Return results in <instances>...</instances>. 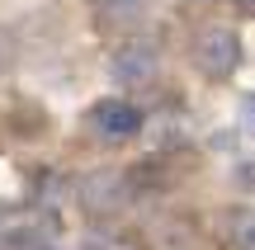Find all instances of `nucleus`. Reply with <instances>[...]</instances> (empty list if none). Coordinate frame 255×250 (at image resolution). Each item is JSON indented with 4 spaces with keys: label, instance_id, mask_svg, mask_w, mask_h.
<instances>
[{
    "label": "nucleus",
    "instance_id": "obj_1",
    "mask_svg": "<svg viewBox=\"0 0 255 250\" xmlns=\"http://www.w3.org/2000/svg\"><path fill=\"white\" fill-rule=\"evenodd\" d=\"M76 203L90 222H109L132 203V175L119 166H95L76 179Z\"/></svg>",
    "mask_w": 255,
    "mask_h": 250
},
{
    "label": "nucleus",
    "instance_id": "obj_5",
    "mask_svg": "<svg viewBox=\"0 0 255 250\" xmlns=\"http://www.w3.org/2000/svg\"><path fill=\"white\" fill-rule=\"evenodd\" d=\"M151 0H95V28L104 38H128L142 28Z\"/></svg>",
    "mask_w": 255,
    "mask_h": 250
},
{
    "label": "nucleus",
    "instance_id": "obj_4",
    "mask_svg": "<svg viewBox=\"0 0 255 250\" xmlns=\"http://www.w3.org/2000/svg\"><path fill=\"white\" fill-rule=\"evenodd\" d=\"M142 123H146L142 104L123 99V94L95 99L90 109H85V128H90L100 142H128V137H137V132H142Z\"/></svg>",
    "mask_w": 255,
    "mask_h": 250
},
{
    "label": "nucleus",
    "instance_id": "obj_2",
    "mask_svg": "<svg viewBox=\"0 0 255 250\" xmlns=\"http://www.w3.org/2000/svg\"><path fill=\"white\" fill-rule=\"evenodd\" d=\"M109 76L123 90H146V85H156V76H161V47L146 33L119 38V43L109 47Z\"/></svg>",
    "mask_w": 255,
    "mask_h": 250
},
{
    "label": "nucleus",
    "instance_id": "obj_8",
    "mask_svg": "<svg viewBox=\"0 0 255 250\" xmlns=\"http://www.w3.org/2000/svg\"><path fill=\"white\" fill-rule=\"evenodd\" d=\"M232 9H237L241 19H255V0H232Z\"/></svg>",
    "mask_w": 255,
    "mask_h": 250
},
{
    "label": "nucleus",
    "instance_id": "obj_3",
    "mask_svg": "<svg viewBox=\"0 0 255 250\" xmlns=\"http://www.w3.org/2000/svg\"><path fill=\"white\" fill-rule=\"evenodd\" d=\"M194 66H199V76H208V81H227V76H237L241 66V33L227 24H208L194 33V47H189Z\"/></svg>",
    "mask_w": 255,
    "mask_h": 250
},
{
    "label": "nucleus",
    "instance_id": "obj_6",
    "mask_svg": "<svg viewBox=\"0 0 255 250\" xmlns=\"http://www.w3.org/2000/svg\"><path fill=\"white\" fill-rule=\"evenodd\" d=\"M218 222L232 250H255V208H227Z\"/></svg>",
    "mask_w": 255,
    "mask_h": 250
},
{
    "label": "nucleus",
    "instance_id": "obj_7",
    "mask_svg": "<svg viewBox=\"0 0 255 250\" xmlns=\"http://www.w3.org/2000/svg\"><path fill=\"white\" fill-rule=\"evenodd\" d=\"M241 123H246V132H255V94L241 99Z\"/></svg>",
    "mask_w": 255,
    "mask_h": 250
},
{
    "label": "nucleus",
    "instance_id": "obj_9",
    "mask_svg": "<svg viewBox=\"0 0 255 250\" xmlns=\"http://www.w3.org/2000/svg\"><path fill=\"white\" fill-rule=\"evenodd\" d=\"M180 5H213V0H180Z\"/></svg>",
    "mask_w": 255,
    "mask_h": 250
}]
</instances>
